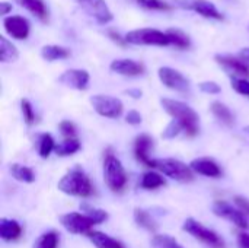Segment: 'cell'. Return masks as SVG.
Returning a JSON list of instances; mask_svg holds the SVG:
<instances>
[{
    "label": "cell",
    "instance_id": "f35d334b",
    "mask_svg": "<svg viewBox=\"0 0 249 248\" xmlns=\"http://www.w3.org/2000/svg\"><path fill=\"white\" fill-rule=\"evenodd\" d=\"M200 89L204 92V94H210V95H216V94H220V86L216 83V82H212V80H206V82H201L200 83Z\"/></svg>",
    "mask_w": 249,
    "mask_h": 248
},
{
    "label": "cell",
    "instance_id": "7402d4cb",
    "mask_svg": "<svg viewBox=\"0 0 249 248\" xmlns=\"http://www.w3.org/2000/svg\"><path fill=\"white\" fill-rule=\"evenodd\" d=\"M41 57L47 61L64 60L70 57V50L61 45H44L41 48Z\"/></svg>",
    "mask_w": 249,
    "mask_h": 248
},
{
    "label": "cell",
    "instance_id": "8d00e7d4",
    "mask_svg": "<svg viewBox=\"0 0 249 248\" xmlns=\"http://www.w3.org/2000/svg\"><path fill=\"white\" fill-rule=\"evenodd\" d=\"M231 85L232 88L241 94V95H245V96H249V80L245 79V77H232L231 80Z\"/></svg>",
    "mask_w": 249,
    "mask_h": 248
},
{
    "label": "cell",
    "instance_id": "5bb4252c",
    "mask_svg": "<svg viewBox=\"0 0 249 248\" xmlns=\"http://www.w3.org/2000/svg\"><path fill=\"white\" fill-rule=\"evenodd\" d=\"M214 60L225 67L226 70L241 76V77H249V64L247 60H244L242 57H236V56H231V54H216Z\"/></svg>",
    "mask_w": 249,
    "mask_h": 248
},
{
    "label": "cell",
    "instance_id": "9c48e42d",
    "mask_svg": "<svg viewBox=\"0 0 249 248\" xmlns=\"http://www.w3.org/2000/svg\"><path fill=\"white\" fill-rule=\"evenodd\" d=\"M213 212H214V215H217V216H220L223 219L231 221L238 228H242V229H248L249 228L248 216L239 208H233L232 205H229L225 200L214 202L213 203Z\"/></svg>",
    "mask_w": 249,
    "mask_h": 248
},
{
    "label": "cell",
    "instance_id": "8992f818",
    "mask_svg": "<svg viewBox=\"0 0 249 248\" xmlns=\"http://www.w3.org/2000/svg\"><path fill=\"white\" fill-rule=\"evenodd\" d=\"M182 229L185 232H188L190 235H193L196 240L207 244L209 247L212 248H225V241L212 229L206 228L204 225H201L198 221L193 219V218H188L185 219L184 225H182Z\"/></svg>",
    "mask_w": 249,
    "mask_h": 248
},
{
    "label": "cell",
    "instance_id": "bcb514c9",
    "mask_svg": "<svg viewBox=\"0 0 249 248\" xmlns=\"http://www.w3.org/2000/svg\"><path fill=\"white\" fill-rule=\"evenodd\" d=\"M241 57H242L244 60L249 61V47L248 48H244V50H241Z\"/></svg>",
    "mask_w": 249,
    "mask_h": 248
},
{
    "label": "cell",
    "instance_id": "ba28073f",
    "mask_svg": "<svg viewBox=\"0 0 249 248\" xmlns=\"http://www.w3.org/2000/svg\"><path fill=\"white\" fill-rule=\"evenodd\" d=\"M90 104L93 107V110L107 118H117L123 114V102L115 98V96H109V95H93L90 98Z\"/></svg>",
    "mask_w": 249,
    "mask_h": 248
},
{
    "label": "cell",
    "instance_id": "836d02e7",
    "mask_svg": "<svg viewBox=\"0 0 249 248\" xmlns=\"http://www.w3.org/2000/svg\"><path fill=\"white\" fill-rule=\"evenodd\" d=\"M137 3L143 7V9H147V10H159V12H162V10H171L172 7L166 3V1H163V0H137Z\"/></svg>",
    "mask_w": 249,
    "mask_h": 248
},
{
    "label": "cell",
    "instance_id": "52a82bcc",
    "mask_svg": "<svg viewBox=\"0 0 249 248\" xmlns=\"http://www.w3.org/2000/svg\"><path fill=\"white\" fill-rule=\"evenodd\" d=\"M77 6L96 23L105 25L112 20V12L109 10L105 0H74Z\"/></svg>",
    "mask_w": 249,
    "mask_h": 248
},
{
    "label": "cell",
    "instance_id": "e575fe53",
    "mask_svg": "<svg viewBox=\"0 0 249 248\" xmlns=\"http://www.w3.org/2000/svg\"><path fill=\"white\" fill-rule=\"evenodd\" d=\"M182 130H184L182 124L178 123L177 120H172V121L165 127V130L162 132V137H163V139H175Z\"/></svg>",
    "mask_w": 249,
    "mask_h": 248
},
{
    "label": "cell",
    "instance_id": "9a60e30c",
    "mask_svg": "<svg viewBox=\"0 0 249 248\" xmlns=\"http://www.w3.org/2000/svg\"><path fill=\"white\" fill-rule=\"evenodd\" d=\"M58 82L69 88H73L77 91H85L89 86V73L86 70H80V69H70V70H66L58 77Z\"/></svg>",
    "mask_w": 249,
    "mask_h": 248
},
{
    "label": "cell",
    "instance_id": "ac0fdd59",
    "mask_svg": "<svg viewBox=\"0 0 249 248\" xmlns=\"http://www.w3.org/2000/svg\"><path fill=\"white\" fill-rule=\"evenodd\" d=\"M190 167L194 172L210 177V178H219L222 175L220 167L217 165L214 159H210V158H197L191 161Z\"/></svg>",
    "mask_w": 249,
    "mask_h": 248
},
{
    "label": "cell",
    "instance_id": "f6af8a7d",
    "mask_svg": "<svg viewBox=\"0 0 249 248\" xmlns=\"http://www.w3.org/2000/svg\"><path fill=\"white\" fill-rule=\"evenodd\" d=\"M125 94H127V95H130L131 98H136V99H139V98L142 96V91H140V89H137V88L127 89V91H125Z\"/></svg>",
    "mask_w": 249,
    "mask_h": 248
},
{
    "label": "cell",
    "instance_id": "f546056e",
    "mask_svg": "<svg viewBox=\"0 0 249 248\" xmlns=\"http://www.w3.org/2000/svg\"><path fill=\"white\" fill-rule=\"evenodd\" d=\"M80 149V142L77 139H66L60 145L55 146V153L58 156H70L74 155Z\"/></svg>",
    "mask_w": 249,
    "mask_h": 248
},
{
    "label": "cell",
    "instance_id": "ab89813d",
    "mask_svg": "<svg viewBox=\"0 0 249 248\" xmlns=\"http://www.w3.org/2000/svg\"><path fill=\"white\" fill-rule=\"evenodd\" d=\"M125 121H127L128 124L137 126V124H140V123H142V114H140L139 111H136V110L128 111V113H127V115H125Z\"/></svg>",
    "mask_w": 249,
    "mask_h": 248
},
{
    "label": "cell",
    "instance_id": "4dcf8cb0",
    "mask_svg": "<svg viewBox=\"0 0 249 248\" xmlns=\"http://www.w3.org/2000/svg\"><path fill=\"white\" fill-rule=\"evenodd\" d=\"M80 210L83 212V215H86L88 218H90L95 224H102L108 219V213L102 209H96L88 203H82L80 205Z\"/></svg>",
    "mask_w": 249,
    "mask_h": 248
},
{
    "label": "cell",
    "instance_id": "4fadbf2b",
    "mask_svg": "<svg viewBox=\"0 0 249 248\" xmlns=\"http://www.w3.org/2000/svg\"><path fill=\"white\" fill-rule=\"evenodd\" d=\"M3 26H4L6 32L15 39H26L31 32V25H29L28 19L20 15H13V16L4 18Z\"/></svg>",
    "mask_w": 249,
    "mask_h": 248
},
{
    "label": "cell",
    "instance_id": "277c9868",
    "mask_svg": "<svg viewBox=\"0 0 249 248\" xmlns=\"http://www.w3.org/2000/svg\"><path fill=\"white\" fill-rule=\"evenodd\" d=\"M104 175H105L107 186L115 193L121 191L127 184L125 171L123 168L121 162L114 156V153L111 151H108L104 158Z\"/></svg>",
    "mask_w": 249,
    "mask_h": 248
},
{
    "label": "cell",
    "instance_id": "ffe728a7",
    "mask_svg": "<svg viewBox=\"0 0 249 248\" xmlns=\"http://www.w3.org/2000/svg\"><path fill=\"white\" fill-rule=\"evenodd\" d=\"M20 234H22V228L16 221L6 219V218L0 219V238L1 240L15 241L20 237Z\"/></svg>",
    "mask_w": 249,
    "mask_h": 248
},
{
    "label": "cell",
    "instance_id": "2e32d148",
    "mask_svg": "<svg viewBox=\"0 0 249 248\" xmlns=\"http://www.w3.org/2000/svg\"><path fill=\"white\" fill-rule=\"evenodd\" d=\"M109 69L114 73L123 75V76H142L144 73V66L140 61L131 60V58H118L114 60L109 64Z\"/></svg>",
    "mask_w": 249,
    "mask_h": 248
},
{
    "label": "cell",
    "instance_id": "30bf717a",
    "mask_svg": "<svg viewBox=\"0 0 249 248\" xmlns=\"http://www.w3.org/2000/svg\"><path fill=\"white\" fill-rule=\"evenodd\" d=\"M174 3L181 9L193 10L209 19H216V20L223 19V13H220L216 4L209 0H174Z\"/></svg>",
    "mask_w": 249,
    "mask_h": 248
},
{
    "label": "cell",
    "instance_id": "f1b7e54d",
    "mask_svg": "<svg viewBox=\"0 0 249 248\" xmlns=\"http://www.w3.org/2000/svg\"><path fill=\"white\" fill-rule=\"evenodd\" d=\"M10 172H12L15 180L22 181V183H34V180H35L34 171L25 165H20V164H13L10 167Z\"/></svg>",
    "mask_w": 249,
    "mask_h": 248
},
{
    "label": "cell",
    "instance_id": "e0dca14e",
    "mask_svg": "<svg viewBox=\"0 0 249 248\" xmlns=\"http://www.w3.org/2000/svg\"><path fill=\"white\" fill-rule=\"evenodd\" d=\"M153 146V139L149 134H140L134 140V155L139 162L146 167L155 168V159L149 158V151Z\"/></svg>",
    "mask_w": 249,
    "mask_h": 248
},
{
    "label": "cell",
    "instance_id": "ee69618b",
    "mask_svg": "<svg viewBox=\"0 0 249 248\" xmlns=\"http://www.w3.org/2000/svg\"><path fill=\"white\" fill-rule=\"evenodd\" d=\"M9 12H12V3H9V1H1V3H0V13H1L3 16H6Z\"/></svg>",
    "mask_w": 249,
    "mask_h": 248
},
{
    "label": "cell",
    "instance_id": "cb8c5ba5",
    "mask_svg": "<svg viewBox=\"0 0 249 248\" xmlns=\"http://www.w3.org/2000/svg\"><path fill=\"white\" fill-rule=\"evenodd\" d=\"M168 37H169V41H171V45H175L177 48H181V50H185V48H190L191 45V39L190 37L182 31V29H178V28H169L166 31Z\"/></svg>",
    "mask_w": 249,
    "mask_h": 248
},
{
    "label": "cell",
    "instance_id": "7c38bea8",
    "mask_svg": "<svg viewBox=\"0 0 249 248\" xmlns=\"http://www.w3.org/2000/svg\"><path fill=\"white\" fill-rule=\"evenodd\" d=\"M158 75H159L160 82L166 88L178 91V92H182V94L190 91V82H188V79L181 72H178V70H175L172 67H166L165 66V67L159 69Z\"/></svg>",
    "mask_w": 249,
    "mask_h": 248
},
{
    "label": "cell",
    "instance_id": "d6a6232c",
    "mask_svg": "<svg viewBox=\"0 0 249 248\" xmlns=\"http://www.w3.org/2000/svg\"><path fill=\"white\" fill-rule=\"evenodd\" d=\"M152 248H184L171 235H155L152 240Z\"/></svg>",
    "mask_w": 249,
    "mask_h": 248
},
{
    "label": "cell",
    "instance_id": "83f0119b",
    "mask_svg": "<svg viewBox=\"0 0 249 248\" xmlns=\"http://www.w3.org/2000/svg\"><path fill=\"white\" fill-rule=\"evenodd\" d=\"M55 151V143L54 139L50 133H42L38 136V153L41 158H48L51 152Z\"/></svg>",
    "mask_w": 249,
    "mask_h": 248
},
{
    "label": "cell",
    "instance_id": "8fae6325",
    "mask_svg": "<svg viewBox=\"0 0 249 248\" xmlns=\"http://www.w3.org/2000/svg\"><path fill=\"white\" fill-rule=\"evenodd\" d=\"M61 225L71 234H89L93 228V225H96L90 218H88L83 213H77V212H71V213H66L60 218Z\"/></svg>",
    "mask_w": 249,
    "mask_h": 248
},
{
    "label": "cell",
    "instance_id": "5b68a950",
    "mask_svg": "<svg viewBox=\"0 0 249 248\" xmlns=\"http://www.w3.org/2000/svg\"><path fill=\"white\" fill-rule=\"evenodd\" d=\"M155 168H158L160 172L179 183H190L194 180V171L191 170V167L174 158L155 159Z\"/></svg>",
    "mask_w": 249,
    "mask_h": 248
},
{
    "label": "cell",
    "instance_id": "6da1fadb",
    "mask_svg": "<svg viewBox=\"0 0 249 248\" xmlns=\"http://www.w3.org/2000/svg\"><path fill=\"white\" fill-rule=\"evenodd\" d=\"M160 104L163 110L178 123L182 124L184 132L188 136H196L198 132V115L197 113L187 105L185 102L177 101V99H169V98H162Z\"/></svg>",
    "mask_w": 249,
    "mask_h": 248
},
{
    "label": "cell",
    "instance_id": "7bdbcfd3",
    "mask_svg": "<svg viewBox=\"0 0 249 248\" xmlns=\"http://www.w3.org/2000/svg\"><path fill=\"white\" fill-rule=\"evenodd\" d=\"M108 35H109V38H112L117 44H120V45H125L127 44V41H125V38H123L117 31H114V29H108Z\"/></svg>",
    "mask_w": 249,
    "mask_h": 248
},
{
    "label": "cell",
    "instance_id": "1f68e13d",
    "mask_svg": "<svg viewBox=\"0 0 249 248\" xmlns=\"http://www.w3.org/2000/svg\"><path fill=\"white\" fill-rule=\"evenodd\" d=\"M58 247V234L55 231H48L42 234L34 244V248H57Z\"/></svg>",
    "mask_w": 249,
    "mask_h": 248
},
{
    "label": "cell",
    "instance_id": "b9f144b4",
    "mask_svg": "<svg viewBox=\"0 0 249 248\" xmlns=\"http://www.w3.org/2000/svg\"><path fill=\"white\" fill-rule=\"evenodd\" d=\"M236 243H238V248H249V232L245 231L239 232Z\"/></svg>",
    "mask_w": 249,
    "mask_h": 248
},
{
    "label": "cell",
    "instance_id": "4316f807",
    "mask_svg": "<svg viewBox=\"0 0 249 248\" xmlns=\"http://www.w3.org/2000/svg\"><path fill=\"white\" fill-rule=\"evenodd\" d=\"M210 110H212V113L216 115V118H219L222 123H225V124H228V126L233 124V114H232V111H231L225 104H222V102H219V101H214V102L210 105Z\"/></svg>",
    "mask_w": 249,
    "mask_h": 248
},
{
    "label": "cell",
    "instance_id": "d590c367",
    "mask_svg": "<svg viewBox=\"0 0 249 248\" xmlns=\"http://www.w3.org/2000/svg\"><path fill=\"white\" fill-rule=\"evenodd\" d=\"M20 110H22V115H23V120L28 126H32L35 123V113H34V108L31 105V102L28 99H22L20 101Z\"/></svg>",
    "mask_w": 249,
    "mask_h": 248
},
{
    "label": "cell",
    "instance_id": "d6986e66",
    "mask_svg": "<svg viewBox=\"0 0 249 248\" xmlns=\"http://www.w3.org/2000/svg\"><path fill=\"white\" fill-rule=\"evenodd\" d=\"M19 6L26 9L41 22H47L50 19V10L44 0H15Z\"/></svg>",
    "mask_w": 249,
    "mask_h": 248
},
{
    "label": "cell",
    "instance_id": "d4e9b609",
    "mask_svg": "<svg viewBox=\"0 0 249 248\" xmlns=\"http://www.w3.org/2000/svg\"><path fill=\"white\" fill-rule=\"evenodd\" d=\"M19 51L18 48L4 37H0V61L1 63H10L18 60Z\"/></svg>",
    "mask_w": 249,
    "mask_h": 248
},
{
    "label": "cell",
    "instance_id": "7dc6e473",
    "mask_svg": "<svg viewBox=\"0 0 249 248\" xmlns=\"http://www.w3.org/2000/svg\"><path fill=\"white\" fill-rule=\"evenodd\" d=\"M244 132H245V134L249 137V126H247V127L244 129Z\"/></svg>",
    "mask_w": 249,
    "mask_h": 248
},
{
    "label": "cell",
    "instance_id": "7a4b0ae2",
    "mask_svg": "<svg viewBox=\"0 0 249 248\" xmlns=\"http://www.w3.org/2000/svg\"><path fill=\"white\" fill-rule=\"evenodd\" d=\"M58 190L69 196H77V197H90L95 193V189L89 180V177L85 174V171L80 167H74L70 171H67L63 178L58 181Z\"/></svg>",
    "mask_w": 249,
    "mask_h": 248
},
{
    "label": "cell",
    "instance_id": "603a6c76",
    "mask_svg": "<svg viewBox=\"0 0 249 248\" xmlns=\"http://www.w3.org/2000/svg\"><path fill=\"white\" fill-rule=\"evenodd\" d=\"M134 221L140 228H143V229H146L149 232H156V229H158V225H156L155 219L144 209H140V208L134 209Z\"/></svg>",
    "mask_w": 249,
    "mask_h": 248
},
{
    "label": "cell",
    "instance_id": "74e56055",
    "mask_svg": "<svg viewBox=\"0 0 249 248\" xmlns=\"http://www.w3.org/2000/svg\"><path fill=\"white\" fill-rule=\"evenodd\" d=\"M60 133L63 136H66L67 139H74V136H76V126L71 121L64 120V121L60 123Z\"/></svg>",
    "mask_w": 249,
    "mask_h": 248
},
{
    "label": "cell",
    "instance_id": "484cf974",
    "mask_svg": "<svg viewBox=\"0 0 249 248\" xmlns=\"http://www.w3.org/2000/svg\"><path fill=\"white\" fill-rule=\"evenodd\" d=\"M165 184H166L165 178L159 172H155V171L144 172L142 177V181H140V187L144 190H156Z\"/></svg>",
    "mask_w": 249,
    "mask_h": 248
},
{
    "label": "cell",
    "instance_id": "3957f363",
    "mask_svg": "<svg viewBox=\"0 0 249 248\" xmlns=\"http://www.w3.org/2000/svg\"><path fill=\"white\" fill-rule=\"evenodd\" d=\"M124 38L128 44H133V45H155V47L171 45L168 34L162 32L156 28L133 29V31L127 32Z\"/></svg>",
    "mask_w": 249,
    "mask_h": 248
},
{
    "label": "cell",
    "instance_id": "60d3db41",
    "mask_svg": "<svg viewBox=\"0 0 249 248\" xmlns=\"http://www.w3.org/2000/svg\"><path fill=\"white\" fill-rule=\"evenodd\" d=\"M235 203H236V206L247 215L249 216V200L248 199H245V197H241V196H236L235 197Z\"/></svg>",
    "mask_w": 249,
    "mask_h": 248
},
{
    "label": "cell",
    "instance_id": "44dd1931",
    "mask_svg": "<svg viewBox=\"0 0 249 248\" xmlns=\"http://www.w3.org/2000/svg\"><path fill=\"white\" fill-rule=\"evenodd\" d=\"M86 237L92 241V244L96 248H125L123 246V243L99 231H90Z\"/></svg>",
    "mask_w": 249,
    "mask_h": 248
}]
</instances>
